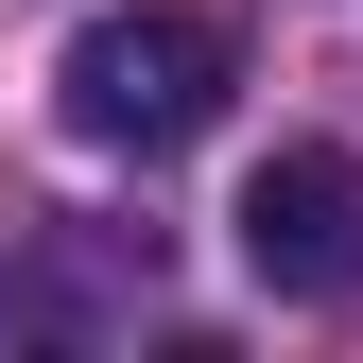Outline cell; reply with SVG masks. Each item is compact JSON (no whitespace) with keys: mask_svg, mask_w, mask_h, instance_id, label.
<instances>
[{"mask_svg":"<svg viewBox=\"0 0 363 363\" xmlns=\"http://www.w3.org/2000/svg\"><path fill=\"white\" fill-rule=\"evenodd\" d=\"M52 86H69V139H104V156H191L208 121H225V86H242V35L191 18V0H139V18H86Z\"/></svg>","mask_w":363,"mask_h":363,"instance_id":"6da1fadb","label":"cell"},{"mask_svg":"<svg viewBox=\"0 0 363 363\" xmlns=\"http://www.w3.org/2000/svg\"><path fill=\"white\" fill-rule=\"evenodd\" d=\"M242 277L294 311H363V156H259L242 173Z\"/></svg>","mask_w":363,"mask_h":363,"instance_id":"7a4b0ae2","label":"cell"}]
</instances>
